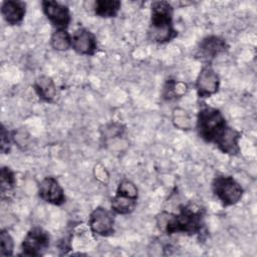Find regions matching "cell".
I'll use <instances>...</instances> for the list:
<instances>
[{"mask_svg": "<svg viewBox=\"0 0 257 257\" xmlns=\"http://www.w3.org/2000/svg\"><path fill=\"white\" fill-rule=\"evenodd\" d=\"M157 224L159 229L168 235L200 234L204 225V210L197 205L189 204L181 207L178 214L162 212L157 217Z\"/></svg>", "mask_w": 257, "mask_h": 257, "instance_id": "6da1fadb", "label": "cell"}, {"mask_svg": "<svg viewBox=\"0 0 257 257\" xmlns=\"http://www.w3.org/2000/svg\"><path fill=\"white\" fill-rule=\"evenodd\" d=\"M174 7L168 1H155L151 5L149 37L153 42L163 44L172 41L178 31L173 24Z\"/></svg>", "mask_w": 257, "mask_h": 257, "instance_id": "7a4b0ae2", "label": "cell"}, {"mask_svg": "<svg viewBox=\"0 0 257 257\" xmlns=\"http://www.w3.org/2000/svg\"><path fill=\"white\" fill-rule=\"evenodd\" d=\"M226 126V119L218 108L209 105L200 108L197 115V131L205 142L215 143Z\"/></svg>", "mask_w": 257, "mask_h": 257, "instance_id": "3957f363", "label": "cell"}, {"mask_svg": "<svg viewBox=\"0 0 257 257\" xmlns=\"http://www.w3.org/2000/svg\"><path fill=\"white\" fill-rule=\"evenodd\" d=\"M212 190L224 207L237 204L243 197V188L231 176H218L213 180Z\"/></svg>", "mask_w": 257, "mask_h": 257, "instance_id": "277c9868", "label": "cell"}, {"mask_svg": "<svg viewBox=\"0 0 257 257\" xmlns=\"http://www.w3.org/2000/svg\"><path fill=\"white\" fill-rule=\"evenodd\" d=\"M138 200V188L130 180H122L110 202L111 211L116 214L126 215L135 211Z\"/></svg>", "mask_w": 257, "mask_h": 257, "instance_id": "5b68a950", "label": "cell"}, {"mask_svg": "<svg viewBox=\"0 0 257 257\" xmlns=\"http://www.w3.org/2000/svg\"><path fill=\"white\" fill-rule=\"evenodd\" d=\"M50 237L47 231L41 227L31 228L23 239L21 248L22 255L29 257H37L43 254V252L49 246Z\"/></svg>", "mask_w": 257, "mask_h": 257, "instance_id": "8992f818", "label": "cell"}, {"mask_svg": "<svg viewBox=\"0 0 257 257\" xmlns=\"http://www.w3.org/2000/svg\"><path fill=\"white\" fill-rule=\"evenodd\" d=\"M88 226L93 234L107 237L114 232V216L111 211L97 207L89 215Z\"/></svg>", "mask_w": 257, "mask_h": 257, "instance_id": "52a82bcc", "label": "cell"}, {"mask_svg": "<svg viewBox=\"0 0 257 257\" xmlns=\"http://www.w3.org/2000/svg\"><path fill=\"white\" fill-rule=\"evenodd\" d=\"M220 78L210 64H205L196 79L195 87L197 94L201 98L209 97L219 90Z\"/></svg>", "mask_w": 257, "mask_h": 257, "instance_id": "ba28073f", "label": "cell"}, {"mask_svg": "<svg viewBox=\"0 0 257 257\" xmlns=\"http://www.w3.org/2000/svg\"><path fill=\"white\" fill-rule=\"evenodd\" d=\"M228 47L225 39L216 35H210L205 37L199 43L196 57L201 61L206 62V64H210L216 56L227 51Z\"/></svg>", "mask_w": 257, "mask_h": 257, "instance_id": "9c48e42d", "label": "cell"}, {"mask_svg": "<svg viewBox=\"0 0 257 257\" xmlns=\"http://www.w3.org/2000/svg\"><path fill=\"white\" fill-rule=\"evenodd\" d=\"M42 10L56 29H66L70 23V11L66 5L56 1H42Z\"/></svg>", "mask_w": 257, "mask_h": 257, "instance_id": "30bf717a", "label": "cell"}, {"mask_svg": "<svg viewBox=\"0 0 257 257\" xmlns=\"http://www.w3.org/2000/svg\"><path fill=\"white\" fill-rule=\"evenodd\" d=\"M38 195L46 203L55 206H61L65 203L63 188L53 177H46L39 183Z\"/></svg>", "mask_w": 257, "mask_h": 257, "instance_id": "8fae6325", "label": "cell"}, {"mask_svg": "<svg viewBox=\"0 0 257 257\" xmlns=\"http://www.w3.org/2000/svg\"><path fill=\"white\" fill-rule=\"evenodd\" d=\"M71 48L81 55H93L97 49L95 35L86 28H78L71 35Z\"/></svg>", "mask_w": 257, "mask_h": 257, "instance_id": "7c38bea8", "label": "cell"}, {"mask_svg": "<svg viewBox=\"0 0 257 257\" xmlns=\"http://www.w3.org/2000/svg\"><path fill=\"white\" fill-rule=\"evenodd\" d=\"M240 139H241V134L238 131L227 125L214 144L223 154L236 156L240 152V147H239Z\"/></svg>", "mask_w": 257, "mask_h": 257, "instance_id": "4fadbf2b", "label": "cell"}, {"mask_svg": "<svg viewBox=\"0 0 257 257\" xmlns=\"http://www.w3.org/2000/svg\"><path fill=\"white\" fill-rule=\"evenodd\" d=\"M26 12V4L23 1L8 0L4 1L1 5V14L4 20L9 25L20 24Z\"/></svg>", "mask_w": 257, "mask_h": 257, "instance_id": "5bb4252c", "label": "cell"}, {"mask_svg": "<svg viewBox=\"0 0 257 257\" xmlns=\"http://www.w3.org/2000/svg\"><path fill=\"white\" fill-rule=\"evenodd\" d=\"M33 87L38 97L43 101L50 102L55 97L56 86L50 76H47V75L39 76L35 80Z\"/></svg>", "mask_w": 257, "mask_h": 257, "instance_id": "9a60e30c", "label": "cell"}, {"mask_svg": "<svg viewBox=\"0 0 257 257\" xmlns=\"http://www.w3.org/2000/svg\"><path fill=\"white\" fill-rule=\"evenodd\" d=\"M121 3L117 0H97L94 2L95 15L102 18L115 17L120 9Z\"/></svg>", "mask_w": 257, "mask_h": 257, "instance_id": "2e32d148", "label": "cell"}, {"mask_svg": "<svg viewBox=\"0 0 257 257\" xmlns=\"http://www.w3.org/2000/svg\"><path fill=\"white\" fill-rule=\"evenodd\" d=\"M50 44L57 51H66L71 47V35L66 29H55L51 34Z\"/></svg>", "mask_w": 257, "mask_h": 257, "instance_id": "e0dca14e", "label": "cell"}, {"mask_svg": "<svg viewBox=\"0 0 257 257\" xmlns=\"http://www.w3.org/2000/svg\"><path fill=\"white\" fill-rule=\"evenodd\" d=\"M187 84L181 81H177L174 79H169L165 86H164V90H163V96L166 99H174L177 97L182 96L183 94L186 93L187 91Z\"/></svg>", "mask_w": 257, "mask_h": 257, "instance_id": "ac0fdd59", "label": "cell"}, {"mask_svg": "<svg viewBox=\"0 0 257 257\" xmlns=\"http://www.w3.org/2000/svg\"><path fill=\"white\" fill-rule=\"evenodd\" d=\"M0 186H1V195L2 197L5 196V194L10 193L16 183L15 175L13 171H11L10 168L8 167H2L1 173H0Z\"/></svg>", "mask_w": 257, "mask_h": 257, "instance_id": "d6986e66", "label": "cell"}, {"mask_svg": "<svg viewBox=\"0 0 257 257\" xmlns=\"http://www.w3.org/2000/svg\"><path fill=\"white\" fill-rule=\"evenodd\" d=\"M0 244H1V255L11 256L13 254L14 242L9 232L6 230H1L0 233Z\"/></svg>", "mask_w": 257, "mask_h": 257, "instance_id": "ffe728a7", "label": "cell"}, {"mask_svg": "<svg viewBox=\"0 0 257 257\" xmlns=\"http://www.w3.org/2000/svg\"><path fill=\"white\" fill-rule=\"evenodd\" d=\"M173 122L175 126L181 130H188L191 127V119L183 109H175L173 113Z\"/></svg>", "mask_w": 257, "mask_h": 257, "instance_id": "44dd1931", "label": "cell"}, {"mask_svg": "<svg viewBox=\"0 0 257 257\" xmlns=\"http://www.w3.org/2000/svg\"><path fill=\"white\" fill-rule=\"evenodd\" d=\"M1 143H0V148H1V152L2 153H8L10 148H11V142H12V135L9 133L8 130H6V127L4 125H2L1 127Z\"/></svg>", "mask_w": 257, "mask_h": 257, "instance_id": "7402d4cb", "label": "cell"}]
</instances>
